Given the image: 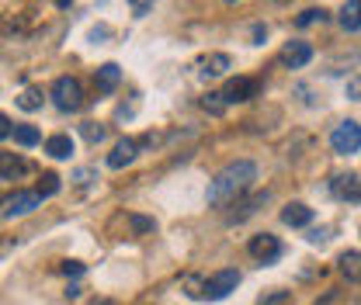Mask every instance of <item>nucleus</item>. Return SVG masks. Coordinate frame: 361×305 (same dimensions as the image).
<instances>
[{
    "label": "nucleus",
    "mask_w": 361,
    "mask_h": 305,
    "mask_svg": "<svg viewBox=\"0 0 361 305\" xmlns=\"http://www.w3.org/2000/svg\"><path fill=\"white\" fill-rule=\"evenodd\" d=\"M254 180H257V167H254L250 160H236V163H229L226 170L216 174L212 187H209V205H212V208H223V205H229V201H236L240 194L250 191Z\"/></svg>",
    "instance_id": "1"
},
{
    "label": "nucleus",
    "mask_w": 361,
    "mask_h": 305,
    "mask_svg": "<svg viewBox=\"0 0 361 305\" xmlns=\"http://www.w3.org/2000/svg\"><path fill=\"white\" fill-rule=\"evenodd\" d=\"M330 146H334V153L337 156H358L361 149V125L355 118H348V122H341L334 135H330Z\"/></svg>",
    "instance_id": "2"
},
{
    "label": "nucleus",
    "mask_w": 361,
    "mask_h": 305,
    "mask_svg": "<svg viewBox=\"0 0 361 305\" xmlns=\"http://www.w3.org/2000/svg\"><path fill=\"white\" fill-rule=\"evenodd\" d=\"M52 101H56L59 111H80V104H84L80 80H73V77H59V80L52 84Z\"/></svg>",
    "instance_id": "3"
},
{
    "label": "nucleus",
    "mask_w": 361,
    "mask_h": 305,
    "mask_svg": "<svg viewBox=\"0 0 361 305\" xmlns=\"http://www.w3.org/2000/svg\"><path fill=\"white\" fill-rule=\"evenodd\" d=\"M236 285H240V270H219V274H212L209 281H202L198 299L219 302V299H226L229 292H236Z\"/></svg>",
    "instance_id": "4"
},
{
    "label": "nucleus",
    "mask_w": 361,
    "mask_h": 305,
    "mask_svg": "<svg viewBox=\"0 0 361 305\" xmlns=\"http://www.w3.org/2000/svg\"><path fill=\"white\" fill-rule=\"evenodd\" d=\"M247 250H250V257L261 263H274L281 257V243H278V236H271V232H257L250 243H247Z\"/></svg>",
    "instance_id": "5"
},
{
    "label": "nucleus",
    "mask_w": 361,
    "mask_h": 305,
    "mask_svg": "<svg viewBox=\"0 0 361 305\" xmlns=\"http://www.w3.org/2000/svg\"><path fill=\"white\" fill-rule=\"evenodd\" d=\"M39 205H42V198H39L35 191H18V194H11V198L4 201V216H7V218L32 216Z\"/></svg>",
    "instance_id": "6"
},
{
    "label": "nucleus",
    "mask_w": 361,
    "mask_h": 305,
    "mask_svg": "<svg viewBox=\"0 0 361 305\" xmlns=\"http://www.w3.org/2000/svg\"><path fill=\"white\" fill-rule=\"evenodd\" d=\"M226 104H243V101H250V97H257V80H250V77H236V80H229L226 90L219 94Z\"/></svg>",
    "instance_id": "7"
},
{
    "label": "nucleus",
    "mask_w": 361,
    "mask_h": 305,
    "mask_svg": "<svg viewBox=\"0 0 361 305\" xmlns=\"http://www.w3.org/2000/svg\"><path fill=\"white\" fill-rule=\"evenodd\" d=\"M310 59H313V45L310 42H288L281 49V66H288V70H302Z\"/></svg>",
    "instance_id": "8"
},
{
    "label": "nucleus",
    "mask_w": 361,
    "mask_h": 305,
    "mask_svg": "<svg viewBox=\"0 0 361 305\" xmlns=\"http://www.w3.org/2000/svg\"><path fill=\"white\" fill-rule=\"evenodd\" d=\"M334 194H337L341 201H351V205H358V198H361L358 174H341V177H334Z\"/></svg>",
    "instance_id": "9"
},
{
    "label": "nucleus",
    "mask_w": 361,
    "mask_h": 305,
    "mask_svg": "<svg viewBox=\"0 0 361 305\" xmlns=\"http://www.w3.org/2000/svg\"><path fill=\"white\" fill-rule=\"evenodd\" d=\"M135 149H139V142H133V139H122L115 149H111V156H108V167L111 170H122V167H129L135 160Z\"/></svg>",
    "instance_id": "10"
},
{
    "label": "nucleus",
    "mask_w": 361,
    "mask_h": 305,
    "mask_svg": "<svg viewBox=\"0 0 361 305\" xmlns=\"http://www.w3.org/2000/svg\"><path fill=\"white\" fill-rule=\"evenodd\" d=\"M281 222H285V225H292V229H299V225H310V222H313V208H310V205H302V201H295V205H285Z\"/></svg>",
    "instance_id": "11"
},
{
    "label": "nucleus",
    "mask_w": 361,
    "mask_h": 305,
    "mask_svg": "<svg viewBox=\"0 0 361 305\" xmlns=\"http://www.w3.org/2000/svg\"><path fill=\"white\" fill-rule=\"evenodd\" d=\"M118 80H122V70H118L115 63H104V66L94 73V84H97L101 94H111V90L118 87Z\"/></svg>",
    "instance_id": "12"
},
{
    "label": "nucleus",
    "mask_w": 361,
    "mask_h": 305,
    "mask_svg": "<svg viewBox=\"0 0 361 305\" xmlns=\"http://www.w3.org/2000/svg\"><path fill=\"white\" fill-rule=\"evenodd\" d=\"M45 153L52 160H70L73 156V139L70 135H52V139H45Z\"/></svg>",
    "instance_id": "13"
},
{
    "label": "nucleus",
    "mask_w": 361,
    "mask_h": 305,
    "mask_svg": "<svg viewBox=\"0 0 361 305\" xmlns=\"http://www.w3.org/2000/svg\"><path fill=\"white\" fill-rule=\"evenodd\" d=\"M25 170H28V163L18 153H0V177L4 180H14V177H21Z\"/></svg>",
    "instance_id": "14"
},
{
    "label": "nucleus",
    "mask_w": 361,
    "mask_h": 305,
    "mask_svg": "<svg viewBox=\"0 0 361 305\" xmlns=\"http://www.w3.org/2000/svg\"><path fill=\"white\" fill-rule=\"evenodd\" d=\"M358 11H361V0H348V4L341 7V28L351 32V35H358V28H361Z\"/></svg>",
    "instance_id": "15"
},
{
    "label": "nucleus",
    "mask_w": 361,
    "mask_h": 305,
    "mask_svg": "<svg viewBox=\"0 0 361 305\" xmlns=\"http://www.w3.org/2000/svg\"><path fill=\"white\" fill-rule=\"evenodd\" d=\"M11 135H14V142H18V146H25V149L42 142V132L35 129V125H14V129H11Z\"/></svg>",
    "instance_id": "16"
},
{
    "label": "nucleus",
    "mask_w": 361,
    "mask_h": 305,
    "mask_svg": "<svg viewBox=\"0 0 361 305\" xmlns=\"http://www.w3.org/2000/svg\"><path fill=\"white\" fill-rule=\"evenodd\" d=\"M202 66H205V70H202L205 77H223V73L229 70V66H233V63H229V56H223V52H216V56H209V59H205Z\"/></svg>",
    "instance_id": "17"
},
{
    "label": "nucleus",
    "mask_w": 361,
    "mask_h": 305,
    "mask_svg": "<svg viewBox=\"0 0 361 305\" xmlns=\"http://www.w3.org/2000/svg\"><path fill=\"white\" fill-rule=\"evenodd\" d=\"M271 194L268 191H264V194H254V198H250V201H243V205H240V212H233V222H243V218L247 216H254V212H257V208H261V205H264V201H268Z\"/></svg>",
    "instance_id": "18"
},
{
    "label": "nucleus",
    "mask_w": 361,
    "mask_h": 305,
    "mask_svg": "<svg viewBox=\"0 0 361 305\" xmlns=\"http://www.w3.org/2000/svg\"><path fill=\"white\" fill-rule=\"evenodd\" d=\"M358 250H348V254H344V257H341V270H344V278H348V281H351V285H358Z\"/></svg>",
    "instance_id": "19"
},
{
    "label": "nucleus",
    "mask_w": 361,
    "mask_h": 305,
    "mask_svg": "<svg viewBox=\"0 0 361 305\" xmlns=\"http://www.w3.org/2000/svg\"><path fill=\"white\" fill-rule=\"evenodd\" d=\"M326 18H330V14H326L323 7H310V11H302V14L295 18V25H299V28H310V25H323Z\"/></svg>",
    "instance_id": "20"
},
{
    "label": "nucleus",
    "mask_w": 361,
    "mask_h": 305,
    "mask_svg": "<svg viewBox=\"0 0 361 305\" xmlns=\"http://www.w3.org/2000/svg\"><path fill=\"white\" fill-rule=\"evenodd\" d=\"M18 108H25V111H39V108H42V90L28 87L21 97H18Z\"/></svg>",
    "instance_id": "21"
},
{
    "label": "nucleus",
    "mask_w": 361,
    "mask_h": 305,
    "mask_svg": "<svg viewBox=\"0 0 361 305\" xmlns=\"http://www.w3.org/2000/svg\"><path fill=\"white\" fill-rule=\"evenodd\" d=\"M56 191H59V177H56V174H42V177H39V191H35L39 198H49V194H56Z\"/></svg>",
    "instance_id": "22"
},
{
    "label": "nucleus",
    "mask_w": 361,
    "mask_h": 305,
    "mask_svg": "<svg viewBox=\"0 0 361 305\" xmlns=\"http://www.w3.org/2000/svg\"><path fill=\"white\" fill-rule=\"evenodd\" d=\"M129 225H133L135 236H142V232H153V229H157V222H153V218H146V216H129Z\"/></svg>",
    "instance_id": "23"
},
{
    "label": "nucleus",
    "mask_w": 361,
    "mask_h": 305,
    "mask_svg": "<svg viewBox=\"0 0 361 305\" xmlns=\"http://www.w3.org/2000/svg\"><path fill=\"white\" fill-rule=\"evenodd\" d=\"M80 135H84L87 142H101V139H104V125H97V122H84V125H80Z\"/></svg>",
    "instance_id": "24"
},
{
    "label": "nucleus",
    "mask_w": 361,
    "mask_h": 305,
    "mask_svg": "<svg viewBox=\"0 0 361 305\" xmlns=\"http://www.w3.org/2000/svg\"><path fill=\"white\" fill-rule=\"evenodd\" d=\"M202 108H205V111H212V115H223V111H226V101L219 97V94H209V97L202 101Z\"/></svg>",
    "instance_id": "25"
},
{
    "label": "nucleus",
    "mask_w": 361,
    "mask_h": 305,
    "mask_svg": "<svg viewBox=\"0 0 361 305\" xmlns=\"http://www.w3.org/2000/svg\"><path fill=\"white\" fill-rule=\"evenodd\" d=\"M261 305H292V295L288 292H274L268 299H261Z\"/></svg>",
    "instance_id": "26"
},
{
    "label": "nucleus",
    "mask_w": 361,
    "mask_h": 305,
    "mask_svg": "<svg viewBox=\"0 0 361 305\" xmlns=\"http://www.w3.org/2000/svg\"><path fill=\"white\" fill-rule=\"evenodd\" d=\"M63 274H66V278H80V274H84V263L80 261H63Z\"/></svg>",
    "instance_id": "27"
},
{
    "label": "nucleus",
    "mask_w": 361,
    "mask_h": 305,
    "mask_svg": "<svg viewBox=\"0 0 361 305\" xmlns=\"http://www.w3.org/2000/svg\"><path fill=\"white\" fill-rule=\"evenodd\" d=\"M129 7H133L135 18H146V11L153 7V0H129Z\"/></svg>",
    "instance_id": "28"
},
{
    "label": "nucleus",
    "mask_w": 361,
    "mask_h": 305,
    "mask_svg": "<svg viewBox=\"0 0 361 305\" xmlns=\"http://www.w3.org/2000/svg\"><path fill=\"white\" fill-rule=\"evenodd\" d=\"M11 129H14V125H11V118H4V115H0V142L11 135Z\"/></svg>",
    "instance_id": "29"
},
{
    "label": "nucleus",
    "mask_w": 361,
    "mask_h": 305,
    "mask_svg": "<svg viewBox=\"0 0 361 305\" xmlns=\"http://www.w3.org/2000/svg\"><path fill=\"white\" fill-rule=\"evenodd\" d=\"M264 35H268V28H264V25H254V42L261 45L264 42Z\"/></svg>",
    "instance_id": "30"
},
{
    "label": "nucleus",
    "mask_w": 361,
    "mask_h": 305,
    "mask_svg": "<svg viewBox=\"0 0 361 305\" xmlns=\"http://www.w3.org/2000/svg\"><path fill=\"white\" fill-rule=\"evenodd\" d=\"M104 35H108V28H94V32H90V42H97V39H104Z\"/></svg>",
    "instance_id": "31"
},
{
    "label": "nucleus",
    "mask_w": 361,
    "mask_h": 305,
    "mask_svg": "<svg viewBox=\"0 0 361 305\" xmlns=\"http://www.w3.org/2000/svg\"><path fill=\"white\" fill-rule=\"evenodd\" d=\"M310 239H313V243H319V239H326V229H316V232H310Z\"/></svg>",
    "instance_id": "32"
},
{
    "label": "nucleus",
    "mask_w": 361,
    "mask_h": 305,
    "mask_svg": "<svg viewBox=\"0 0 361 305\" xmlns=\"http://www.w3.org/2000/svg\"><path fill=\"white\" fill-rule=\"evenodd\" d=\"M73 177H77L80 184H87V180H90V177H94V174H90V170H77V174H73Z\"/></svg>",
    "instance_id": "33"
},
{
    "label": "nucleus",
    "mask_w": 361,
    "mask_h": 305,
    "mask_svg": "<svg viewBox=\"0 0 361 305\" xmlns=\"http://www.w3.org/2000/svg\"><path fill=\"white\" fill-rule=\"evenodd\" d=\"M52 4H56V7H70L73 0H52Z\"/></svg>",
    "instance_id": "34"
},
{
    "label": "nucleus",
    "mask_w": 361,
    "mask_h": 305,
    "mask_svg": "<svg viewBox=\"0 0 361 305\" xmlns=\"http://www.w3.org/2000/svg\"><path fill=\"white\" fill-rule=\"evenodd\" d=\"M226 4H240V0H226Z\"/></svg>",
    "instance_id": "35"
},
{
    "label": "nucleus",
    "mask_w": 361,
    "mask_h": 305,
    "mask_svg": "<svg viewBox=\"0 0 361 305\" xmlns=\"http://www.w3.org/2000/svg\"><path fill=\"white\" fill-rule=\"evenodd\" d=\"M101 305H111V302H101Z\"/></svg>",
    "instance_id": "36"
}]
</instances>
